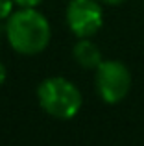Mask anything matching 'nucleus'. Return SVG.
Masks as SVG:
<instances>
[{
  "instance_id": "obj_10",
  "label": "nucleus",
  "mask_w": 144,
  "mask_h": 146,
  "mask_svg": "<svg viewBox=\"0 0 144 146\" xmlns=\"http://www.w3.org/2000/svg\"><path fill=\"white\" fill-rule=\"evenodd\" d=\"M0 39H2V32H0Z\"/></svg>"
},
{
  "instance_id": "obj_5",
  "label": "nucleus",
  "mask_w": 144,
  "mask_h": 146,
  "mask_svg": "<svg viewBox=\"0 0 144 146\" xmlns=\"http://www.w3.org/2000/svg\"><path fill=\"white\" fill-rule=\"evenodd\" d=\"M72 56H74L76 63H79L83 68H96L102 63V52L92 41H89L87 37L79 39L72 48Z\"/></svg>"
},
{
  "instance_id": "obj_1",
  "label": "nucleus",
  "mask_w": 144,
  "mask_h": 146,
  "mask_svg": "<svg viewBox=\"0 0 144 146\" xmlns=\"http://www.w3.org/2000/svg\"><path fill=\"white\" fill-rule=\"evenodd\" d=\"M50 22L35 7H22L7 17L6 37L11 48L22 56L43 52L50 43Z\"/></svg>"
},
{
  "instance_id": "obj_2",
  "label": "nucleus",
  "mask_w": 144,
  "mask_h": 146,
  "mask_svg": "<svg viewBox=\"0 0 144 146\" xmlns=\"http://www.w3.org/2000/svg\"><path fill=\"white\" fill-rule=\"evenodd\" d=\"M39 104L50 117L59 120H70L81 109V93L67 78H46L37 89Z\"/></svg>"
},
{
  "instance_id": "obj_9",
  "label": "nucleus",
  "mask_w": 144,
  "mask_h": 146,
  "mask_svg": "<svg viewBox=\"0 0 144 146\" xmlns=\"http://www.w3.org/2000/svg\"><path fill=\"white\" fill-rule=\"evenodd\" d=\"M100 2H105V4H111V6H116V4H122L126 0H100Z\"/></svg>"
},
{
  "instance_id": "obj_3",
  "label": "nucleus",
  "mask_w": 144,
  "mask_h": 146,
  "mask_svg": "<svg viewBox=\"0 0 144 146\" xmlns=\"http://www.w3.org/2000/svg\"><path fill=\"white\" fill-rule=\"evenodd\" d=\"M131 89V74L124 63L102 61L96 67V91L105 104H118Z\"/></svg>"
},
{
  "instance_id": "obj_7",
  "label": "nucleus",
  "mask_w": 144,
  "mask_h": 146,
  "mask_svg": "<svg viewBox=\"0 0 144 146\" xmlns=\"http://www.w3.org/2000/svg\"><path fill=\"white\" fill-rule=\"evenodd\" d=\"M43 0H15V4L20 7H37Z\"/></svg>"
},
{
  "instance_id": "obj_6",
  "label": "nucleus",
  "mask_w": 144,
  "mask_h": 146,
  "mask_svg": "<svg viewBox=\"0 0 144 146\" xmlns=\"http://www.w3.org/2000/svg\"><path fill=\"white\" fill-rule=\"evenodd\" d=\"M13 4L15 0H0V21L7 19L13 13Z\"/></svg>"
},
{
  "instance_id": "obj_4",
  "label": "nucleus",
  "mask_w": 144,
  "mask_h": 146,
  "mask_svg": "<svg viewBox=\"0 0 144 146\" xmlns=\"http://www.w3.org/2000/svg\"><path fill=\"white\" fill-rule=\"evenodd\" d=\"M67 24L76 37H90L104 24V11L98 0H70L67 7Z\"/></svg>"
},
{
  "instance_id": "obj_8",
  "label": "nucleus",
  "mask_w": 144,
  "mask_h": 146,
  "mask_svg": "<svg viewBox=\"0 0 144 146\" xmlns=\"http://www.w3.org/2000/svg\"><path fill=\"white\" fill-rule=\"evenodd\" d=\"M4 82H6V67L0 63V85H2Z\"/></svg>"
}]
</instances>
